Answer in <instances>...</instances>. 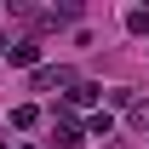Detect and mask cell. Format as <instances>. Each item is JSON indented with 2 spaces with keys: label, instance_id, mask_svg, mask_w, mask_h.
Returning <instances> with one entry per match:
<instances>
[{
  "label": "cell",
  "instance_id": "cell-10",
  "mask_svg": "<svg viewBox=\"0 0 149 149\" xmlns=\"http://www.w3.org/2000/svg\"><path fill=\"white\" fill-rule=\"evenodd\" d=\"M0 149H6V143H0Z\"/></svg>",
  "mask_w": 149,
  "mask_h": 149
},
{
  "label": "cell",
  "instance_id": "cell-6",
  "mask_svg": "<svg viewBox=\"0 0 149 149\" xmlns=\"http://www.w3.org/2000/svg\"><path fill=\"white\" fill-rule=\"evenodd\" d=\"M126 29H132V35H149V12H143V6H132V12H126Z\"/></svg>",
  "mask_w": 149,
  "mask_h": 149
},
{
  "label": "cell",
  "instance_id": "cell-3",
  "mask_svg": "<svg viewBox=\"0 0 149 149\" xmlns=\"http://www.w3.org/2000/svg\"><path fill=\"white\" fill-rule=\"evenodd\" d=\"M6 57H12V63H40V46H35V40H17Z\"/></svg>",
  "mask_w": 149,
  "mask_h": 149
},
{
  "label": "cell",
  "instance_id": "cell-5",
  "mask_svg": "<svg viewBox=\"0 0 149 149\" xmlns=\"http://www.w3.org/2000/svg\"><path fill=\"white\" fill-rule=\"evenodd\" d=\"M97 92H103V86H86V80H80V86L69 92V103H74V109H86V103H97Z\"/></svg>",
  "mask_w": 149,
  "mask_h": 149
},
{
  "label": "cell",
  "instance_id": "cell-4",
  "mask_svg": "<svg viewBox=\"0 0 149 149\" xmlns=\"http://www.w3.org/2000/svg\"><path fill=\"white\" fill-rule=\"evenodd\" d=\"M35 120H40V109H35V103H17V109H12V126H17V132H29Z\"/></svg>",
  "mask_w": 149,
  "mask_h": 149
},
{
  "label": "cell",
  "instance_id": "cell-7",
  "mask_svg": "<svg viewBox=\"0 0 149 149\" xmlns=\"http://www.w3.org/2000/svg\"><path fill=\"white\" fill-rule=\"evenodd\" d=\"M109 132H115V120H109V109H97V115H92V138H109Z\"/></svg>",
  "mask_w": 149,
  "mask_h": 149
},
{
  "label": "cell",
  "instance_id": "cell-8",
  "mask_svg": "<svg viewBox=\"0 0 149 149\" xmlns=\"http://www.w3.org/2000/svg\"><path fill=\"white\" fill-rule=\"evenodd\" d=\"M132 126H138V132H149V97H143V103H132Z\"/></svg>",
  "mask_w": 149,
  "mask_h": 149
},
{
  "label": "cell",
  "instance_id": "cell-2",
  "mask_svg": "<svg viewBox=\"0 0 149 149\" xmlns=\"http://www.w3.org/2000/svg\"><path fill=\"white\" fill-rule=\"evenodd\" d=\"M74 143H80V126L69 115H57V149H74Z\"/></svg>",
  "mask_w": 149,
  "mask_h": 149
},
{
  "label": "cell",
  "instance_id": "cell-1",
  "mask_svg": "<svg viewBox=\"0 0 149 149\" xmlns=\"http://www.w3.org/2000/svg\"><path fill=\"white\" fill-rule=\"evenodd\" d=\"M57 86H69V92H74V86H80L74 69H40V74H35V92H57Z\"/></svg>",
  "mask_w": 149,
  "mask_h": 149
},
{
  "label": "cell",
  "instance_id": "cell-9",
  "mask_svg": "<svg viewBox=\"0 0 149 149\" xmlns=\"http://www.w3.org/2000/svg\"><path fill=\"white\" fill-rule=\"evenodd\" d=\"M23 149H35V143H23Z\"/></svg>",
  "mask_w": 149,
  "mask_h": 149
}]
</instances>
